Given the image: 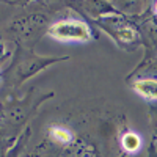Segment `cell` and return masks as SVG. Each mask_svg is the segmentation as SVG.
Segmentation results:
<instances>
[{"label": "cell", "mask_w": 157, "mask_h": 157, "mask_svg": "<svg viewBox=\"0 0 157 157\" xmlns=\"http://www.w3.org/2000/svg\"><path fill=\"white\" fill-rule=\"evenodd\" d=\"M0 3L11 8L10 14H2V38L14 41L21 49L35 50L47 33L54 14L66 6V0H2Z\"/></svg>", "instance_id": "2"}, {"label": "cell", "mask_w": 157, "mask_h": 157, "mask_svg": "<svg viewBox=\"0 0 157 157\" xmlns=\"http://www.w3.org/2000/svg\"><path fill=\"white\" fill-rule=\"evenodd\" d=\"M30 138H32V126H29L21 134V137L16 140L14 145L10 146L6 151H2V157H22V154H24L25 148H27Z\"/></svg>", "instance_id": "7"}, {"label": "cell", "mask_w": 157, "mask_h": 157, "mask_svg": "<svg viewBox=\"0 0 157 157\" xmlns=\"http://www.w3.org/2000/svg\"><path fill=\"white\" fill-rule=\"evenodd\" d=\"M0 46H2V47H0V49H2V57H0V71H5L11 64V61L14 60L17 50H19V46L14 41H11V39H3V38H2Z\"/></svg>", "instance_id": "9"}, {"label": "cell", "mask_w": 157, "mask_h": 157, "mask_svg": "<svg viewBox=\"0 0 157 157\" xmlns=\"http://www.w3.org/2000/svg\"><path fill=\"white\" fill-rule=\"evenodd\" d=\"M127 116L105 98H71L38 113L22 157H123L118 135Z\"/></svg>", "instance_id": "1"}, {"label": "cell", "mask_w": 157, "mask_h": 157, "mask_svg": "<svg viewBox=\"0 0 157 157\" xmlns=\"http://www.w3.org/2000/svg\"><path fill=\"white\" fill-rule=\"evenodd\" d=\"M66 60H69V57H44L38 55L35 50H25L19 47L11 64L5 71H0L2 91H19L32 77Z\"/></svg>", "instance_id": "5"}, {"label": "cell", "mask_w": 157, "mask_h": 157, "mask_svg": "<svg viewBox=\"0 0 157 157\" xmlns=\"http://www.w3.org/2000/svg\"><path fill=\"white\" fill-rule=\"evenodd\" d=\"M148 121L151 134L148 157H157V105H148Z\"/></svg>", "instance_id": "8"}, {"label": "cell", "mask_w": 157, "mask_h": 157, "mask_svg": "<svg viewBox=\"0 0 157 157\" xmlns=\"http://www.w3.org/2000/svg\"><path fill=\"white\" fill-rule=\"evenodd\" d=\"M124 82L129 90L148 105H157V58L146 61L140 60L126 75Z\"/></svg>", "instance_id": "6"}, {"label": "cell", "mask_w": 157, "mask_h": 157, "mask_svg": "<svg viewBox=\"0 0 157 157\" xmlns=\"http://www.w3.org/2000/svg\"><path fill=\"white\" fill-rule=\"evenodd\" d=\"M46 36L60 43V44H88L98 39L99 32L83 14L69 6L66 0V6L55 13L52 22L47 29Z\"/></svg>", "instance_id": "4"}, {"label": "cell", "mask_w": 157, "mask_h": 157, "mask_svg": "<svg viewBox=\"0 0 157 157\" xmlns=\"http://www.w3.org/2000/svg\"><path fill=\"white\" fill-rule=\"evenodd\" d=\"M55 96L54 91L30 85L25 91H2V112H0V134L2 151H6L16 143L21 134L27 129L41 112L43 104Z\"/></svg>", "instance_id": "3"}]
</instances>
